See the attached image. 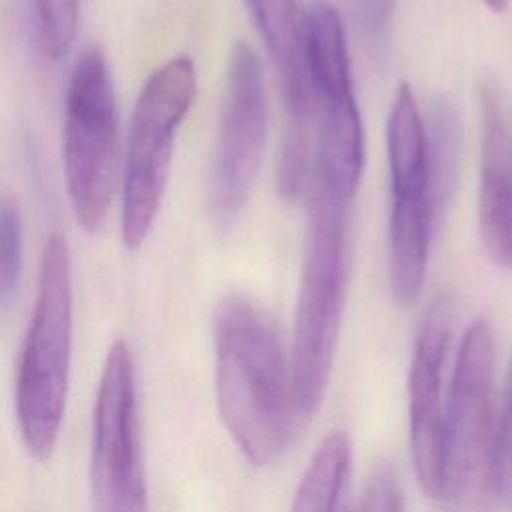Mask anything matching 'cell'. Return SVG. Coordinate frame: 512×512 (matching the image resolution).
<instances>
[{"label":"cell","mask_w":512,"mask_h":512,"mask_svg":"<svg viewBox=\"0 0 512 512\" xmlns=\"http://www.w3.org/2000/svg\"><path fill=\"white\" fill-rule=\"evenodd\" d=\"M214 356L216 404L226 430L250 462H274L300 414L274 322L250 298L224 296L214 310Z\"/></svg>","instance_id":"cell-1"},{"label":"cell","mask_w":512,"mask_h":512,"mask_svg":"<svg viewBox=\"0 0 512 512\" xmlns=\"http://www.w3.org/2000/svg\"><path fill=\"white\" fill-rule=\"evenodd\" d=\"M72 364V264L68 242L52 234L42 250L38 290L14 376V410L26 450L52 456L64 422Z\"/></svg>","instance_id":"cell-2"},{"label":"cell","mask_w":512,"mask_h":512,"mask_svg":"<svg viewBox=\"0 0 512 512\" xmlns=\"http://www.w3.org/2000/svg\"><path fill=\"white\" fill-rule=\"evenodd\" d=\"M348 204L314 186L302 252L290 370L300 416L322 404L348 286Z\"/></svg>","instance_id":"cell-3"},{"label":"cell","mask_w":512,"mask_h":512,"mask_svg":"<svg viewBox=\"0 0 512 512\" xmlns=\"http://www.w3.org/2000/svg\"><path fill=\"white\" fill-rule=\"evenodd\" d=\"M448 512H494L498 420L494 410V336L484 320L462 334L446 398L440 492Z\"/></svg>","instance_id":"cell-4"},{"label":"cell","mask_w":512,"mask_h":512,"mask_svg":"<svg viewBox=\"0 0 512 512\" xmlns=\"http://www.w3.org/2000/svg\"><path fill=\"white\" fill-rule=\"evenodd\" d=\"M196 98V66L174 56L144 82L128 128L120 234L128 250L148 236L166 190L176 132Z\"/></svg>","instance_id":"cell-5"},{"label":"cell","mask_w":512,"mask_h":512,"mask_svg":"<svg viewBox=\"0 0 512 512\" xmlns=\"http://www.w3.org/2000/svg\"><path fill=\"white\" fill-rule=\"evenodd\" d=\"M304 62L318 114V184L350 204L364 170V128L338 10L318 0L304 14Z\"/></svg>","instance_id":"cell-6"},{"label":"cell","mask_w":512,"mask_h":512,"mask_svg":"<svg viewBox=\"0 0 512 512\" xmlns=\"http://www.w3.org/2000/svg\"><path fill=\"white\" fill-rule=\"evenodd\" d=\"M118 112L116 94L104 54L84 50L70 74L62 160L76 222L94 232L100 228L114 190Z\"/></svg>","instance_id":"cell-7"},{"label":"cell","mask_w":512,"mask_h":512,"mask_svg":"<svg viewBox=\"0 0 512 512\" xmlns=\"http://www.w3.org/2000/svg\"><path fill=\"white\" fill-rule=\"evenodd\" d=\"M90 488L94 512H148L138 382L130 346H110L92 414Z\"/></svg>","instance_id":"cell-8"},{"label":"cell","mask_w":512,"mask_h":512,"mask_svg":"<svg viewBox=\"0 0 512 512\" xmlns=\"http://www.w3.org/2000/svg\"><path fill=\"white\" fill-rule=\"evenodd\" d=\"M266 142V90L256 52L236 42L228 56L218 138L210 166L212 218L228 228L250 196Z\"/></svg>","instance_id":"cell-9"},{"label":"cell","mask_w":512,"mask_h":512,"mask_svg":"<svg viewBox=\"0 0 512 512\" xmlns=\"http://www.w3.org/2000/svg\"><path fill=\"white\" fill-rule=\"evenodd\" d=\"M250 18L276 70L286 132L278 164V188L294 192L304 186L310 162L308 126L314 114L304 62V14L298 0H244Z\"/></svg>","instance_id":"cell-10"},{"label":"cell","mask_w":512,"mask_h":512,"mask_svg":"<svg viewBox=\"0 0 512 512\" xmlns=\"http://www.w3.org/2000/svg\"><path fill=\"white\" fill-rule=\"evenodd\" d=\"M450 334V306L444 298H438L428 308L418 328L408 374L412 462L420 488L430 498H438L440 492L442 434L446 414L442 384Z\"/></svg>","instance_id":"cell-11"},{"label":"cell","mask_w":512,"mask_h":512,"mask_svg":"<svg viewBox=\"0 0 512 512\" xmlns=\"http://www.w3.org/2000/svg\"><path fill=\"white\" fill-rule=\"evenodd\" d=\"M480 100V186L478 234L486 256L512 268V128L500 94L490 82L478 88Z\"/></svg>","instance_id":"cell-12"},{"label":"cell","mask_w":512,"mask_h":512,"mask_svg":"<svg viewBox=\"0 0 512 512\" xmlns=\"http://www.w3.org/2000/svg\"><path fill=\"white\" fill-rule=\"evenodd\" d=\"M386 156L392 198L432 196L436 202L430 174L428 132L416 94L406 82L396 88L386 118Z\"/></svg>","instance_id":"cell-13"},{"label":"cell","mask_w":512,"mask_h":512,"mask_svg":"<svg viewBox=\"0 0 512 512\" xmlns=\"http://www.w3.org/2000/svg\"><path fill=\"white\" fill-rule=\"evenodd\" d=\"M438 206L432 196L392 198L388 222L390 286L398 302L412 304L424 286Z\"/></svg>","instance_id":"cell-14"},{"label":"cell","mask_w":512,"mask_h":512,"mask_svg":"<svg viewBox=\"0 0 512 512\" xmlns=\"http://www.w3.org/2000/svg\"><path fill=\"white\" fill-rule=\"evenodd\" d=\"M350 474L352 442L344 432H332L316 448L296 490L292 512H350Z\"/></svg>","instance_id":"cell-15"},{"label":"cell","mask_w":512,"mask_h":512,"mask_svg":"<svg viewBox=\"0 0 512 512\" xmlns=\"http://www.w3.org/2000/svg\"><path fill=\"white\" fill-rule=\"evenodd\" d=\"M428 132V150H430V174L432 188L442 212L444 202L450 198L456 166H458V122L452 106L448 102H438L430 116Z\"/></svg>","instance_id":"cell-16"},{"label":"cell","mask_w":512,"mask_h":512,"mask_svg":"<svg viewBox=\"0 0 512 512\" xmlns=\"http://www.w3.org/2000/svg\"><path fill=\"white\" fill-rule=\"evenodd\" d=\"M32 4L44 52L52 58L64 56L76 36L78 0H32Z\"/></svg>","instance_id":"cell-17"},{"label":"cell","mask_w":512,"mask_h":512,"mask_svg":"<svg viewBox=\"0 0 512 512\" xmlns=\"http://www.w3.org/2000/svg\"><path fill=\"white\" fill-rule=\"evenodd\" d=\"M22 262V224L18 208L6 202L0 210V306L16 292Z\"/></svg>","instance_id":"cell-18"},{"label":"cell","mask_w":512,"mask_h":512,"mask_svg":"<svg viewBox=\"0 0 512 512\" xmlns=\"http://www.w3.org/2000/svg\"><path fill=\"white\" fill-rule=\"evenodd\" d=\"M356 512H404V496L394 470L380 468L370 478Z\"/></svg>","instance_id":"cell-19"},{"label":"cell","mask_w":512,"mask_h":512,"mask_svg":"<svg viewBox=\"0 0 512 512\" xmlns=\"http://www.w3.org/2000/svg\"><path fill=\"white\" fill-rule=\"evenodd\" d=\"M498 486L500 500H506L512 508V370L504 410L498 420Z\"/></svg>","instance_id":"cell-20"},{"label":"cell","mask_w":512,"mask_h":512,"mask_svg":"<svg viewBox=\"0 0 512 512\" xmlns=\"http://www.w3.org/2000/svg\"><path fill=\"white\" fill-rule=\"evenodd\" d=\"M350 10L370 40H380L392 20L396 0H348Z\"/></svg>","instance_id":"cell-21"},{"label":"cell","mask_w":512,"mask_h":512,"mask_svg":"<svg viewBox=\"0 0 512 512\" xmlns=\"http://www.w3.org/2000/svg\"><path fill=\"white\" fill-rule=\"evenodd\" d=\"M482 4L492 10V12H506L508 10V0H482Z\"/></svg>","instance_id":"cell-22"}]
</instances>
